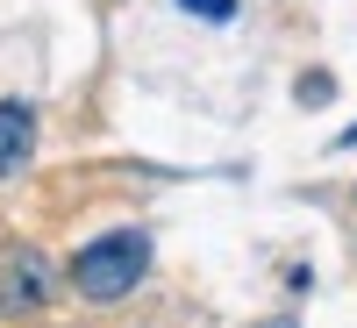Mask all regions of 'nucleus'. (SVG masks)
<instances>
[{
	"label": "nucleus",
	"mask_w": 357,
	"mask_h": 328,
	"mask_svg": "<svg viewBox=\"0 0 357 328\" xmlns=\"http://www.w3.org/2000/svg\"><path fill=\"white\" fill-rule=\"evenodd\" d=\"M151 272V235L143 228H114V235H100V243H86L79 257H72V286L86 292V300H122V292H136V279Z\"/></svg>",
	"instance_id": "nucleus-1"
},
{
	"label": "nucleus",
	"mask_w": 357,
	"mask_h": 328,
	"mask_svg": "<svg viewBox=\"0 0 357 328\" xmlns=\"http://www.w3.org/2000/svg\"><path fill=\"white\" fill-rule=\"evenodd\" d=\"M29 150H36V114L22 100H0V178H15L29 164Z\"/></svg>",
	"instance_id": "nucleus-3"
},
{
	"label": "nucleus",
	"mask_w": 357,
	"mask_h": 328,
	"mask_svg": "<svg viewBox=\"0 0 357 328\" xmlns=\"http://www.w3.org/2000/svg\"><path fill=\"white\" fill-rule=\"evenodd\" d=\"M50 292H57V272L43 250H29V243L0 250V321H36L50 307Z\"/></svg>",
	"instance_id": "nucleus-2"
},
{
	"label": "nucleus",
	"mask_w": 357,
	"mask_h": 328,
	"mask_svg": "<svg viewBox=\"0 0 357 328\" xmlns=\"http://www.w3.org/2000/svg\"><path fill=\"white\" fill-rule=\"evenodd\" d=\"M186 8H193L200 22H229V15H236V0H186Z\"/></svg>",
	"instance_id": "nucleus-4"
}]
</instances>
